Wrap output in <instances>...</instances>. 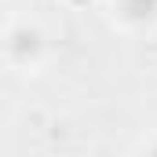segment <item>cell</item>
<instances>
[{"instance_id": "obj_2", "label": "cell", "mask_w": 157, "mask_h": 157, "mask_svg": "<svg viewBox=\"0 0 157 157\" xmlns=\"http://www.w3.org/2000/svg\"><path fill=\"white\" fill-rule=\"evenodd\" d=\"M102 18L121 37H154L157 0H102Z\"/></svg>"}, {"instance_id": "obj_3", "label": "cell", "mask_w": 157, "mask_h": 157, "mask_svg": "<svg viewBox=\"0 0 157 157\" xmlns=\"http://www.w3.org/2000/svg\"><path fill=\"white\" fill-rule=\"evenodd\" d=\"M132 157H157V128H154V132H146V135L135 143Z\"/></svg>"}, {"instance_id": "obj_4", "label": "cell", "mask_w": 157, "mask_h": 157, "mask_svg": "<svg viewBox=\"0 0 157 157\" xmlns=\"http://www.w3.org/2000/svg\"><path fill=\"white\" fill-rule=\"evenodd\" d=\"M62 11H91V7H102V0H55Z\"/></svg>"}, {"instance_id": "obj_1", "label": "cell", "mask_w": 157, "mask_h": 157, "mask_svg": "<svg viewBox=\"0 0 157 157\" xmlns=\"http://www.w3.org/2000/svg\"><path fill=\"white\" fill-rule=\"evenodd\" d=\"M0 55H4V66L11 73L33 77L55 55L51 29L40 22L37 15H7L4 33H0Z\"/></svg>"}]
</instances>
